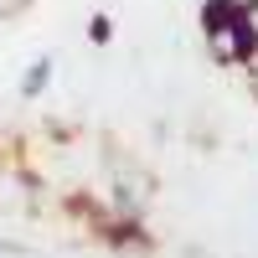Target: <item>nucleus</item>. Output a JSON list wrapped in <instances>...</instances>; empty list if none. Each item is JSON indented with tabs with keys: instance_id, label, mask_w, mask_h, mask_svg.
<instances>
[{
	"instance_id": "nucleus-1",
	"label": "nucleus",
	"mask_w": 258,
	"mask_h": 258,
	"mask_svg": "<svg viewBox=\"0 0 258 258\" xmlns=\"http://www.w3.org/2000/svg\"><path fill=\"white\" fill-rule=\"evenodd\" d=\"M197 26H202V47L217 68H253V36L243 21V0H202L197 6Z\"/></svg>"
},
{
	"instance_id": "nucleus-2",
	"label": "nucleus",
	"mask_w": 258,
	"mask_h": 258,
	"mask_svg": "<svg viewBox=\"0 0 258 258\" xmlns=\"http://www.w3.org/2000/svg\"><path fill=\"white\" fill-rule=\"evenodd\" d=\"M52 78H57V57H52V52H41V57H31V68L21 73V83H16V93L26 98V103H36L41 93L52 88Z\"/></svg>"
},
{
	"instance_id": "nucleus-3",
	"label": "nucleus",
	"mask_w": 258,
	"mask_h": 258,
	"mask_svg": "<svg viewBox=\"0 0 258 258\" xmlns=\"http://www.w3.org/2000/svg\"><path fill=\"white\" fill-rule=\"evenodd\" d=\"M88 41H93V47H109V41H114V16L93 11L88 16Z\"/></svg>"
},
{
	"instance_id": "nucleus-4",
	"label": "nucleus",
	"mask_w": 258,
	"mask_h": 258,
	"mask_svg": "<svg viewBox=\"0 0 258 258\" xmlns=\"http://www.w3.org/2000/svg\"><path fill=\"white\" fill-rule=\"evenodd\" d=\"M243 21H248V36H253V47H258V0H243Z\"/></svg>"
},
{
	"instance_id": "nucleus-5",
	"label": "nucleus",
	"mask_w": 258,
	"mask_h": 258,
	"mask_svg": "<svg viewBox=\"0 0 258 258\" xmlns=\"http://www.w3.org/2000/svg\"><path fill=\"white\" fill-rule=\"evenodd\" d=\"M21 253H26L21 243H6V238H0V258H21Z\"/></svg>"
}]
</instances>
